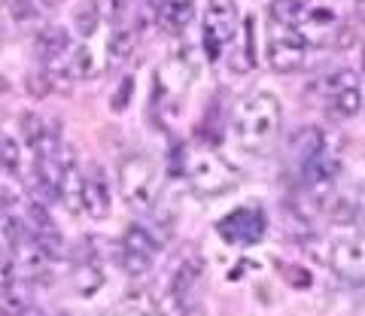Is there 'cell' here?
I'll return each mask as SVG.
<instances>
[{
	"label": "cell",
	"mask_w": 365,
	"mask_h": 316,
	"mask_svg": "<svg viewBox=\"0 0 365 316\" xmlns=\"http://www.w3.org/2000/svg\"><path fill=\"white\" fill-rule=\"evenodd\" d=\"M283 107L271 92H250L235 104L232 134L247 155H268L277 143Z\"/></svg>",
	"instance_id": "obj_1"
},
{
	"label": "cell",
	"mask_w": 365,
	"mask_h": 316,
	"mask_svg": "<svg viewBox=\"0 0 365 316\" xmlns=\"http://www.w3.org/2000/svg\"><path fill=\"white\" fill-rule=\"evenodd\" d=\"M116 179H119L122 201L131 210L143 213V210L153 207V201H155V164L143 152L125 155L116 167Z\"/></svg>",
	"instance_id": "obj_2"
},
{
	"label": "cell",
	"mask_w": 365,
	"mask_h": 316,
	"mask_svg": "<svg viewBox=\"0 0 365 316\" xmlns=\"http://www.w3.org/2000/svg\"><path fill=\"white\" fill-rule=\"evenodd\" d=\"M237 40V4L235 0H210L204 19V52L210 61H220L225 46Z\"/></svg>",
	"instance_id": "obj_3"
},
{
	"label": "cell",
	"mask_w": 365,
	"mask_h": 316,
	"mask_svg": "<svg viewBox=\"0 0 365 316\" xmlns=\"http://www.w3.org/2000/svg\"><path fill=\"white\" fill-rule=\"evenodd\" d=\"M268 64L274 73H295L304 67L307 58V40L299 28H280L271 25V37H268Z\"/></svg>",
	"instance_id": "obj_4"
},
{
	"label": "cell",
	"mask_w": 365,
	"mask_h": 316,
	"mask_svg": "<svg viewBox=\"0 0 365 316\" xmlns=\"http://www.w3.org/2000/svg\"><path fill=\"white\" fill-rule=\"evenodd\" d=\"M182 171L201 195H222V191L235 189V174L225 167L222 158L210 152H189V158L182 162Z\"/></svg>",
	"instance_id": "obj_5"
},
{
	"label": "cell",
	"mask_w": 365,
	"mask_h": 316,
	"mask_svg": "<svg viewBox=\"0 0 365 316\" xmlns=\"http://www.w3.org/2000/svg\"><path fill=\"white\" fill-rule=\"evenodd\" d=\"M216 231H220L222 241L228 243H241V246H250V243H259L262 237L268 231V216L262 207H237L232 210L228 216H222L216 222Z\"/></svg>",
	"instance_id": "obj_6"
},
{
	"label": "cell",
	"mask_w": 365,
	"mask_h": 316,
	"mask_svg": "<svg viewBox=\"0 0 365 316\" xmlns=\"http://www.w3.org/2000/svg\"><path fill=\"white\" fill-rule=\"evenodd\" d=\"M341 174V162L332 158L329 152L311 158L307 164H302V179H304V189L319 207L326 204L329 198L335 195V179Z\"/></svg>",
	"instance_id": "obj_7"
},
{
	"label": "cell",
	"mask_w": 365,
	"mask_h": 316,
	"mask_svg": "<svg viewBox=\"0 0 365 316\" xmlns=\"http://www.w3.org/2000/svg\"><path fill=\"white\" fill-rule=\"evenodd\" d=\"M58 201L71 213H83V189H86V174L79 171L73 146H61L58 149Z\"/></svg>",
	"instance_id": "obj_8"
},
{
	"label": "cell",
	"mask_w": 365,
	"mask_h": 316,
	"mask_svg": "<svg viewBox=\"0 0 365 316\" xmlns=\"http://www.w3.org/2000/svg\"><path fill=\"white\" fill-rule=\"evenodd\" d=\"M329 268L338 277L359 283L362 280V243L359 241H335L329 246Z\"/></svg>",
	"instance_id": "obj_9"
},
{
	"label": "cell",
	"mask_w": 365,
	"mask_h": 316,
	"mask_svg": "<svg viewBox=\"0 0 365 316\" xmlns=\"http://www.w3.org/2000/svg\"><path fill=\"white\" fill-rule=\"evenodd\" d=\"M83 210L91 219H107L110 216V183L104 167H91L86 177V189H83Z\"/></svg>",
	"instance_id": "obj_10"
},
{
	"label": "cell",
	"mask_w": 365,
	"mask_h": 316,
	"mask_svg": "<svg viewBox=\"0 0 365 316\" xmlns=\"http://www.w3.org/2000/svg\"><path fill=\"white\" fill-rule=\"evenodd\" d=\"M37 52L46 61V67H55L67 52H71V31L64 25H49L37 37Z\"/></svg>",
	"instance_id": "obj_11"
},
{
	"label": "cell",
	"mask_w": 365,
	"mask_h": 316,
	"mask_svg": "<svg viewBox=\"0 0 365 316\" xmlns=\"http://www.w3.org/2000/svg\"><path fill=\"white\" fill-rule=\"evenodd\" d=\"M326 152V131L319 125H304L292 134V155L299 164H307L311 158Z\"/></svg>",
	"instance_id": "obj_12"
},
{
	"label": "cell",
	"mask_w": 365,
	"mask_h": 316,
	"mask_svg": "<svg viewBox=\"0 0 365 316\" xmlns=\"http://www.w3.org/2000/svg\"><path fill=\"white\" fill-rule=\"evenodd\" d=\"M201 274H204V262H201V256H189V258H182V262L177 265V270H174V277H170L168 289H174L177 295H182V298H192V292H195Z\"/></svg>",
	"instance_id": "obj_13"
},
{
	"label": "cell",
	"mask_w": 365,
	"mask_h": 316,
	"mask_svg": "<svg viewBox=\"0 0 365 316\" xmlns=\"http://www.w3.org/2000/svg\"><path fill=\"white\" fill-rule=\"evenodd\" d=\"M232 73H247L256 67V19L247 16L244 19V37H241V49H232V58H228Z\"/></svg>",
	"instance_id": "obj_14"
},
{
	"label": "cell",
	"mask_w": 365,
	"mask_h": 316,
	"mask_svg": "<svg viewBox=\"0 0 365 316\" xmlns=\"http://www.w3.org/2000/svg\"><path fill=\"white\" fill-rule=\"evenodd\" d=\"M304 13L307 9H304L302 0H271L268 4L271 25H280V28H299Z\"/></svg>",
	"instance_id": "obj_15"
},
{
	"label": "cell",
	"mask_w": 365,
	"mask_h": 316,
	"mask_svg": "<svg viewBox=\"0 0 365 316\" xmlns=\"http://www.w3.org/2000/svg\"><path fill=\"white\" fill-rule=\"evenodd\" d=\"M28 307H34L31 304V289L13 280V283L4 289V295H0V316H21Z\"/></svg>",
	"instance_id": "obj_16"
},
{
	"label": "cell",
	"mask_w": 365,
	"mask_h": 316,
	"mask_svg": "<svg viewBox=\"0 0 365 316\" xmlns=\"http://www.w3.org/2000/svg\"><path fill=\"white\" fill-rule=\"evenodd\" d=\"M122 250H131V253H140V256H155L158 253V241L153 237V231H146L143 225H128L122 234Z\"/></svg>",
	"instance_id": "obj_17"
},
{
	"label": "cell",
	"mask_w": 365,
	"mask_h": 316,
	"mask_svg": "<svg viewBox=\"0 0 365 316\" xmlns=\"http://www.w3.org/2000/svg\"><path fill=\"white\" fill-rule=\"evenodd\" d=\"M134 49H137V31L131 28H119L107 43V55L113 64H125L134 55Z\"/></svg>",
	"instance_id": "obj_18"
},
{
	"label": "cell",
	"mask_w": 365,
	"mask_h": 316,
	"mask_svg": "<svg viewBox=\"0 0 365 316\" xmlns=\"http://www.w3.org/2000/svg\"><path fill=\"white\" fill-rule=\"evenodd\" d=\"M64 73L67 79H88V76H95V55H91V49L86 46H76L71 52V58L64 61Z\"/></svg>",
	"instance_id": "obj_19"
},
{
	"label": "cell",
	"mask_w": 365,
	"mask_h": 316,
	"mask_svg": "<svg viewBox=\"0 0 365 316\" xmlns=\"http://www.w3.org/2000/svg\"><path fill=\"white\" fill-rule=\"evenodd\" d=\"M73 286H76V292L79 295H95V292L104 286V270H101L95 262H86V265H79L76 270H73Z\"/></svg>",
	"instance_id": "obj_20"
},
{
	"label": "cell",
	"mask_w": 365,
	"mask_h": 316,
	"mask_svg": "<svg viewBox=\"0 0 365 316\" xmlns=\"http://www.w3.org/2000/svg\"><path fill=\"white\" fill-rule=\"evenodd\" d=\"M332 110L338 112V116H344V119L359 116V110H362V88H347V92L332 95Z\"/></svg>",
	"instance_id": "obj_21"
},
{
	"label": "cell",
	"mask_w": 365,
	"mask_h": 316,
	"mask_svg": "<svg viewBox=\"0 0 365 316\" xmlns=\"http://www.w3.org/2000/svg\"><path fill=\"white\" fill-rule=\"evenodd\" d=\"M326 213H329V219L338 222V225H347L359 216V204H353L350 198H329L326 201Z\"/></svg>",
	"instance_id": "obj_22"
},
{
	"label": "cell",
	"mask_w": 365,
	"mask_h": 316,
	"mask_svg": "<svg viewBox=\"0 0 365 316\" xmlns=\"http://www.w3.org/2000/svg\"><path fill=\"white\" fill-rule=\"evenodd\" d=\"M19 131H21V137H25V143L34 149V146L40 143L43 131H46V122L34 110H28V112H21V119H19Z\"/></svg>",
	"instance_id": "obj_23"
},
{
	"label": "cell",
	"mask_w": 365,
	"mask_h": 316,
	"mask_svg": "<svg viewBox=\"0 0 365 316\" xmlns=\"http://www.w3.org/2000/svg\"><path fill=\"white\" fill-rule=\"evenodd\" d=\"M28 222H31V237L46 234V231H58V225L52 222L49 210H46V204H40V201H34L28 207Z\"/></svg>",
	"instance_id": "obj_24"
},
{
	"label": "cell",
	"mask_w": 365,
	"mask_h": 316,
	"mask_svg": "<svg viewBox=\"0 0 365 316\" xmlns=\"http://www.w3.org/2000/svg\"><path fill=\"white\" fill-rule=\"evenodd\" d=\"M119 265H122V270L128 277H143V274H150L153 258L150 256H140V253H131V250H122L119 253Z\"/></svg>",
	"instance_id": "obj_25"
},
{
	"label": "cell",
	"mask_w": 365,
	"mask_h": 316,
	"mask_svg": "<svg viewBox=\"0 0 365 316\" xmlns=\"http://www.w3.org/2000/svg\"><path fill=\"white\" fill-rule=\"evenodd\" d=\"M192 9L195 6H162V21H165V28L168 31H186V25L192 21Z\"/></svg>",
	"instance_id": "obj_26"
},
{
	"label": "cell",
	"mask_w": 365,
	"mask_h": 316,
	"mask_svg": "<svg viewBox=\"0 0 365 316\" xmlns=\"http://www.w3.org/2000/svg\"><path fill=\"white\" fill-rule=\"evenodd\" d=\"M326 88H329V95L347 92V88H362V73L359 70H350V67H347V70H338V73L329 76Z\"/></svg>",
	"instance_id": "obj_27"
},
{
	"label": "cell",
	"mask_w": 365,
	"mask_h": 316,
	"mask_svg": "<svg viewBox=\"0 0 365 316\" xmlns=\"http://www.w3.org/2000/svg\"><path fill=\"white\" fill-rule=\"evenodd\" d=\"M189 313V298L177 295L174 289H165V295L158 298V316H186Z\"/></svg>",
	"instance_id": "obj_28"
},
{
	"label": "cell",
	"mask_w": 365,
	"mask_h": 316,
	"mask_svg": "<svg viewBox=\"0 0 365 316\" xmlns=\"http://www.w3.org/2000/svg\"><path fill=\"white\" fill-rule=\"evenodd\" d=\"M73 25H76V33H79V37H95V31H98V25H101V19H98V13H95V6H91V4H83V6H79V9H76Z\"/></svg>",
	"instance_id": "obj_29"
},
{
	"label": "cell",
	"mask_w": 365,
	"mask_h": 316,
	"mask_svg": "<svg viewBox=\"0 0 365 316\" xmlns=\"http://www.w3.org/2000/svg\"><path fill=\"white\" fill-rule=\"evenodd\" d=\"M134 76H122V83L116 85V92H113V98H110V110L113 112H125L128 110V104H131V98H134Z\"/></svg>",
	"instance_id": "obj_30"
},
{
	"label": "cell",
	"mask_w": 365,
	"mask_h": 316,
	"mask_svg": "<svg viewBox=\"0 0 365 316\" xmlns=\"http://www.w3.org/2000/svg\"><path fill=\"white\" fill-rule=\"evenodd\" d=\"M359 43V25H353V21H341L338 31L332 33V46L341 49V52H347L353 49Z\"/></svg>",
	"instance_id": "obj_31"
},
{
	"label": "cell",
	"mask_w": 365,
	"mask_h": 316,
	"mask_svg": "<svg viewBox=\"0 0 365 316\" xmlns=\"http://www.w3.org/2000/svg\"><path fill=\"white\" fill-rule=\"evenodd\" d=\"M91 6H95V13L101 21H110V25H116L125 13V0H88Z\"/></svg>",
	"instance_id": "obj_32"
},
{
	"label": "cell",
	"mask_w": 365,
	"mask_h": 316,
	"mask_svg": "<svg viewBox=\"0 0 365 316\" xmlns=\"http://www.w3.org/2000/svg\"><path fill=\"white\" fill-rule=\"evenodd\" d=\"M302 246H304V253L314 258V262H319V265H329V241H323V237H317V234H307L304 241H302Z\"/></svg>",
	"instance_id": "obj_33"
},
{
	"label": "cell",
	"mask_w": 365,
	"mask_h": 316,
	"mask_svg": "<svg viewBox=\"0 0 365 316\" xmlns=\"http://www.w3.org/2000/svg\"><path fill=\"white\" fill-rule=\"evenodd\" d=\"M0 167L9 174L19 171V146L9 137H0Z\"/></svg>",
	"instance_id": "obj_34"
},
{
	"label": "cell",
	"mask_w": 365,
	"mask_h": 316,
	"mask_svg": "<svg viewBox=\"0 0 365 316\" xmlns=\"http://www.w3.org/2000/svg\"><path fill=\"white\" fill-rule=\"evenodd\" d=\"M28 95H34V98H46L52 92V83H49V73L46 70H40V73H28Z\"/></svg>",
	"instance_id": "obj_35"
},
{
	"label": "cell",
	"mask_w": 365,
	"mask_h": 316,
	"mask_svg": "<svg viewBox=\"0 0 365 316\" xmlns=\"http://www.w3.org/2000/svg\"><path fill=\"white\" fill-rule=\"evenodd\" d=\"M6 6H9V13H13V19H19V21H25L37 13V0H6Z\"/></svg>",
	"instance_id": "obj_36"
},
{
	"label": "cell",
	"mask_w": 365,
	"mask_h": 316,
	"mask_svg": "<svg viewBox=\"0 0 365 316\" xmlns=\"http://www.w3.org/2000/svg\"><path fill=\"white\" fill-rule=\"evenodd\" d=\"M283 274H287L289 286H295V289H307V286H311V274H307L304 268H299V265H289V268H283Z\"/></svg>",
	"instance_id": "obj_37"
},
{
	"label": "cell",
	"mask_w": 365,
	"mask_h": 316,
	"mask_svg": "<svg viewBox=\"0 0 365 316\" xmlns=\"http://www.w3.org/2000/svg\"><path fill=\"white\" fill-rule=\"evenodd\" d=\"M304 19L317 21V25H332V21H335V13H332V9H314V13H304Z\"/></svg>",
	"instance_id": "obj_38"
},
{
	"label": "cell",
	"mask_w": 365,
	"mask_h": 316,
	"mask_svg": "<svg viewBox=\"0 0 365 316\" xmlns=\"http://www.w3.org/2000/svg\"><path fill=\"white\" fill-rule=\"evenodd\" d=\"M165 6H195V0H165Z\"/></svg>",
	"instance_id": "obj_39"
},
{
	"label": "cell",
	"mask_w": 365,
	"mask_h": 316,
	"mask_svg": "<svg viewBox=\"0 0 365 316\" xmlns=\"http://www.w3.org/2000/svg\"><path fill=\"white\" fill-rule=\"evenodd\" d=\"M362 6H365V0H356V13H353L356 16V25H362Z\"/></svg>",
	"instance_id": "obj_40"
},
{
	"label": "cell",
	"mask_w": 365,
	"mask_h": 316,
	"mask_svg": "<svg viewBox=\"0 0 365 316\" xmlns=\"http://www.w3.org/2000/svg\"><path fill=\"white\" fill-rule=\"evenodd\" d=\"M21 316H46V313H43V310H37V307H28V310L21 313Z\"/></svg>",
	"instance_id": "obj_41"
},
{
	"label": "cell",
	"mask_w": 365,
	"mask_h": 316,
	"mask_svg": "<svg viewBox=\"0 0 365 316\" xmlns=\"http://www.w3.org/2000/svg\"><path fill=\"white\" fill-rule=\"evenodd\" d=\"M58 4H64V0H46V6H58Z\"/></svg>",
	"instance_id": "obj_42"
},
{
	"label": "cell",
	"mask_w": 365,
	"mask_h": 316,
	"mask_svg": "<svg viewBox=\"0 0 365 316\" xmlns=\"http://www.w3.org/2000/svg\"><path fill=\"white\" fill-rule=\"evenodd\" d=\"M4 6H6V0H0V9H4Z\"/></svg>",
	"instance_id": "obj_43"
}]
</instances>
